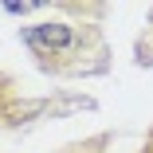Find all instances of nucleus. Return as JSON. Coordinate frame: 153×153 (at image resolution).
I'll use <instances>...</instances> for the list:
<instances>
[{
  "mask_svg": "<svg viewBox=\"0 0 153 153\" xmlns=\"http://www.w3.org/2000/svg\"><path fill=\"white\" fill-rule=\"evenodd\" d=\"M27 43L36 51H55V47H67L71 43V27L67 24H39L27 32Z\"/></svg>",
  "mask_w": 153,
  "mask_h": 153,
  "instance_id": "obj_1",
  "label": "nucleus"
},
{
  "mask_svg": "<svg viewBox=\"0 0 153 153\" xmlns=\"http://www.w3.org/2000/svg\"><path fill=\"white\" fill-rule=\"evenodd\" d=\"M4 8H8V12H32L36 4H32V0H20V4H16V0H12V4H4Z\"/></svg>",
  "mask_w": 153,
  "mask_h": 153,
  "instance_id": "obj_2",
  "label": "nucleus"
}]
</instances>
